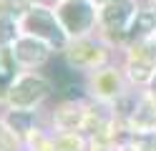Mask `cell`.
<instances>
[{
	"label": "cell",
	"instance_id": "cell-1",
	"mask_svg": "<svg viewBox=\"0 0 156 151\" xmlns=\"http://www.w3.org/2000/svg\"><path fill=\"white\" fill-rule=\"evenodd\" d=\"M23 28L28 30V33H33L35 38H43L48 40V43H53V45H63V30L58 28L55 23V18L51 10H43V8H38V10H30L25 18H23Z\"/></svg>",
	"mask_w": 156,
	"mask_h": 151
},
{
	"label": "cell",
	"instance_id": "cell-2",
	"mask_svg": "<svg viewBox=\"0 0 156 151\" xmlns=\"http://www.w3.org/2000/svg\"><path fill=\"white\" fill-rule=\"evenodd\" d=\"M58 18H61V23L68 33H83L93 20V10L86 0H68L58 10Z\"/></svg>",
	"mask_w": 156,
	"mask_h": 151
},
{
	"label": "cell",
	"instance_id": "cell-3",
	"mask_svg": "<svg viewBox=\"0 0 156 151\" xmlns=\"http://www.w3.org/2000/svg\"><path fill=\"white\" fill-rule=\"evenodd\" d=\"M45 91H48V86H45L43 78L25 76V78H20V81L13 86V91H10V103H13V106H30V103H35V101H41V98L45 96Z\"/></svg>",
	"mask_w": 156,
	"mask_h": 151
},
{
	"label": "cell",
	"instance_id": "cell-4",
	"mask_svg": "<svg viewBox=\"0 0 156 151\" xmlns=\"http://www.w3.org/2000/svg\"><path fill=\"white\" fill-rule=\"evenodd\" d=\"M131 15H133V5L129 0H108V5L103 10V23L108 30H126L131 28Z\"/></svg>",
	"mask_w": 156,
	"mask_h": 151
},
{
	"label": "cell",
	"instance_id": "cell-5",
	"mask_svg": "<svg viewBox=\"0 0 156 151\" xmlns=\"http://www.w3.org/2000/svg\"><path fill=\"white\" fill-rule=\"evenodd\" d=\"M48 56V48L41 43V40L35 38H23L15 43V50H13V58L20 60V63L25 66H33V63H41V60H45Z\"/></svg>",
	"mask_w": 156,
	"mask_h": 151
},
{
	"label": "cell",
	"instance_id": "cell-6",
	"mask_svg": "<svg viewBox=\"0 0 156 151\" xmlns=\"http://www.w3.org/2000/svg\"><path fill=\"white\" fill-rule=\"evenodd\" d=\"M86 116L88 111H83L81 106H76V101H68L61 108L55 111V124L61 126L63 131H73L76 126H83L86 124Z\"/></svg>",
	"mask_w": 156,
	"mask_h": 151
},
{
	"label": "cell",
	"instance_id": "cell-7",
	"mask_svg": "<svg viewBox=\"0 0 156 151\" xmlns=\"http://www.w3.org/2000/svg\"><path fill=\"white\" fill-rule=\"evenodd\" d=\"M101 58H103L101 48H96L91 43H78V45H73L71 53H68V60H71L73 66H96Z\"/></svg>",
	"mask_w": 156,
	"mask_h": 151
},
{
	"label": "cell",
	"instance_id": "cell-8",
	"mask_svg": "<svg viewBox=\"0 0 156 151\" xmlns=\"http://www.w3.org/2000/svg\"><path fill=\"white\" fill-rule=\"evenodd\" d=\"M151 30H156V13H149V10L136 13V18L131 20V35H146Z\"/></svg>",
	"mask_w": 156,
	"mask_h": 151
},
{
	"label": "cell",
	"instance_id": "cell-9",
	"mask_svg": "<svg viewBox=\"0 0 156 151\" xmlns=\"http://www.w3.org/2000/svg\"><path fill=\"white\" fill-rule=\"evenodd\" d=\"M30 126H33V116H30V113L15 111V113H10V116H8V128H10V131L25 134V131H30Z\"/></svg>",
	"mask_w": 156,
	"mask_h": 151
},
{
	"label": "cell",
	"instance_id": "cell-10",
	"mask_svg": "<svg viewBox=\"0 0 156 151\" xmlns=\"http://www.w3.org/2000/svg\"><path fill=\"white\" fill-rule=\"evenodd\" d=\"M96 88H98V93H103V96H113L116 88H119V78L113 73H101L96 78Z\"/></svg>",
	"mask_w": 156,
	"mask_h": 151
},
{
	"label": "cell",
	"instance_id": "cell-11",
	"mask_svg": "<svg viewBox=\"0 0 156 151\" xmlns=\"http://www.w3.org/2000/svg\"><path fill=\"white\" fill-rule=\"evenodd\" d=\"M81 149V141H78L73 134H66L55 141V151H78Z\"/></svg>",
	"mask_w": 156,
	"mask_h": 151
},
{
	"label": "cell",
	"instance_id": "cell-12",
	"mask_svg": "<svg viewBox=\"0 0 156 151\" xmlns=\"http://www.w3.org/2000/svg\"><path fill=\"white\" fill-rule=\"evenodd\" d=\"M15 38V23L10 18H0V43H10Z\"/></svg>",
	"mask_w": 156,
	"mask_h": 151
},
{
	"label": "cell",
	"instance_id": "cell-13",
	"mask_svg": "<svg viewBox=\"0 0 156 151\" xmlns=\"http://www.w3.org/2000/svg\"><path fill=\"white\" fill-rule=\"evenodd\" d=\"M0 151H15V136L5 126H0Z\"/></svg>",
	"mask_w": 156,
	"mask_h": 151
},
{
	"label": "cell",
	"instance_id": "cell-14",
	"mask_svg": "<svg viewBox=\"0 0 156 151\" xmlns=\"http://www.w3.org/2000/svg\"><path fill=\"white\" fill-rule=\"evenodd\" d=\"M33 151H55V141L43 138V136H35L33 138Z\"/></svg>",
	"mask_w": 156,
	"mask_h": 151
},
{
	"label": "cell",
	"instance_id": "cell-15",
	"mask_svg": "<svg viewBox=\"0 0 156 151\" xmlns=\"http://www.w3.org/2000/svg\"><path fill=\"white\" fill-rule=\"evenodd\" d=\"M151 86H154V91H156V76H154V78H151Z\"/></svg>",
	"mask_w": 156,
	"mask_h": 151
}]
</instances>
